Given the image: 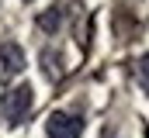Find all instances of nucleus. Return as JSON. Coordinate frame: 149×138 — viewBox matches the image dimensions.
Segmentation results:
<instances>
[{
  "instance_id": "1",
  "label": "nucleus",
  "mask_w": 149,
  "mask_h": 138,
  "mask_svg": "<svg viewBox=\"0 0 149 138\" xmlns=\"http://www.w3.org/2000/svg\"><path fill=\"white\" fill-rule=\"evenodd\" d=\"M31 104H35V90H31L28 83L10 86V90L3 93V117H7V124H10V128L24 124L28 114H31Z\"/></svg>"
},
{
  "instance_id": "5",
  "label": "nucleus",
  "mask_w": 149,
  "mask_h": 138,
  "mask_svg": "<svg viewBox=\"0 0 149 138\" xmlns=\"http://www.w3.org/2000/svg\"><path fill=\"white\" fill-rule=\"evenodd\" d=\"M42 72H45L49 79H59V76H63V69H59V55L42 52Z\"/></svg>"
},
{
  "instance_id": "3",
  "label": "nucleus",
  "mask_w": 149,
  "mask_h": 138,
  "mask_svg": "<svg viewBox=\"0 0 149 138\" xmlns=\"http://www.w3.org/2000/svg\"><path fill=\"white\" fill-rule=\"evenodd\" d=\"M21 69H24V52H21V45L0 41V83L21 76Z\"/></svg>"
},
{
  "instance_id": "6",
  "label": "nucleus",
  "mask_w": 149,
  "mask_h": 138,
  "mask_svg": "<svg viewBox=\"0 0 149 138\" xmlns=\"http://www.w3.org/2000/svg\"><path fill=\"white\" fill-rule=\"evenodd\" d=\"M135 79H139V86L149 93V52L139 59V66H135Z\"/></svg>"
},
{
  "instance_id": "4",
  "label": "nucleus",
  "mask_w": 149,
  "mask_h": 138,
  "mask_svg": "<svg viewBox=\"0 0 149 138\" xmlns=\"http://www.w3.org/2000/svg\"><path fill=\"white\" fill-rule=\"evenodd\" d=\"M59 24H63V3H52L45 14H38V28L42 31H56Z\"/></svg>"
},
{
  "instance_id": "7",
  "label": "nucleus",
  "mask_w": 149,
  "mask_h": 138,
  "mask_svg": "<svg viewBox=\"0 0 149 138\" xmlns=\"http://www.w3.org/2000/svg\"><path fill=\"white\" fill-rule=\"evenodd\" d=\"M24 3H31V0H24Z\"/></svg>"
},
{
  "instance_id": "2",
  "label": "nucleus",
  "mask_w": 149,
  "mask_h": 138,
  "mask_svg": "<svg viewBox=\"0 0 149 138\" xmlns=\"http://www.w3.org/2000/svg\"><path fill=\"white\" fill-rule=\"evenodd\" d=\"M83 135V121L70 110H52L45 121V138H80Z\"/></svg>"
}]
</instances>
